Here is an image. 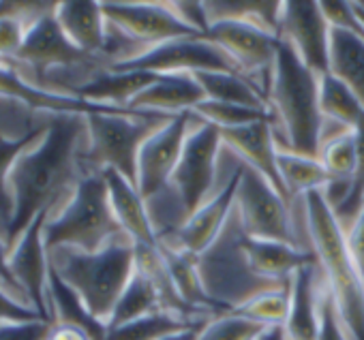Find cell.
<instances>
[{
    "label": "cell",
    "mask_w": 364,
    "mask_h": 340,
    "mask_svg": "<svg viewBox=\"0 0 364 340\" xmlns=\"http://www.w3.org/2000/svg\"><path fill=\"white\" fill-rule=\"evenodd\" d=\"M317 340H351L338 312L336 306L330 297V293L323 287L321 280V297H319V334Z\"/></svg>",
    "instance_id": "obj_39"
},
{
    "label": "cell",
    "mask_w": 364,
    "mask_h": 340,
    "mask_svg": "<svg viewBox=\"0 0 364 340\" xmlns=\"http://www.w3.org/2000/svg\"><path fill=\"white\" fill-rule=\"evenodd\" d=\"M319 5H321V11L332 31L364 39V24H362L353 3H319Z\"/></svg>",
    "instance_id": "obj_38"
},
{
    "label": "cell",
    "mask_w": 364,
    "mask_h": 340,
    "mask_svg": "<svg viewBox=\"0 0 364 340\" xmlns=\"http://www.w3.org/2000/svg\"><path fill=\"white\" fill-rule=\"evenodd\" d=\"M52 325L54 323L46 319L0 323V340H48Z\"/></svg>",
    "instance_id": "obj_40"
},
{
    "label": "cell",
    "mask_w": 364,
    "mask_h": 340,
    "mask_svg": "<svg viewBox=\"0 0 364 340\" xmlns=\"http://www.w3.org/2000/svg\"><path fill=\"white\" fill-rule=\"evenodd\" d=\"M48 340H92V336L77 327V325H69V323H54L50 334H48Z\"/></svg>",
    "instance_id": "obj_44"
},
{
    "label": "cell",
    "mask_w": 364,
    "mask_h": 340,
    "mask_svg": "<svg viewBox=\"0 0 364 340\" xmlns=\"http://www.w3.org/2000/svg\"><path fill=\"white\" fill-rule=\"evenodd\" d=\"M238 178H240V160L236 158V165L225 178H221L215 195L204 206H200L187 219V223L182 225L173 248H182L193 257H200L217 244V240L223 236L234 214Z\"/></svg>",
    "instance_id": "obj_15"
},
{
    "label": "cell",
    "mask_w": 364,
    "mask_h": 340,
    "mask_svg": "<svg viewBox=\"0 0 364 340\" xmlns=\"http://www.w3.org/2000/svg\"><path fill=\"white\" fill-rule=\"evenodd\" d=\"M109 24L120 28L146 50L185 37H198L180 22L169 3H101Z\"/></svg>",
    "instance_id": "obj_13"
},
{
    "label": "cell",
    "mask_w": 364,
    "mask_h": 340,
    "mask_svg": "<svg viewBox=\"0 0 364 340\" xmlns=\"http://www.w3.org/2000/svg\"><path fill=\"white\" fill-rule=\"evenodd\" d=\"M56 20L75 48H80L88 56L101 58L107 31V20L103 16L101 3H58Z\"/></svg>",
    "instance_id": "obj_23"
},
{
    "label": "cell",
    "mask_w": 364,
    "mask_h": 340,
    "mask_svg": "<svg viewBox=\"0 0 364 340\" xmlns=\"http://www.w3.org/2000/svg\"><path fill=\"white\" fill-rule=\"evenodd\" d=\"M48 295H50V306H52V317L54 323H69L86 329L92 340H105L107 325L95 319L88 308L82 304V300L75 295V291L65 285L58 274L50 268V283H48Z\"/></svg>",
    "instance_id": "obj_30"
},
{
    "label": "cell",
    "mask_w": 364,
    "mask_h": 340,
    "mask_svg": "<svg viewBox=\"0 0 364 340\" xmlns=\"http://www.w3.org/2000/svg\"><path fill=\"white\" fill-rule=\"evenodd\" d=\"M202 39L223 50L238 71L253 79L268 99L270 75L281 52V39L277 33L245 22H217L210 24Z\"/></svg>",
    "instance_id": "obj_9"
},
{
    "label": "cell",
    "mask_w": 364,
    "mask_h": 340,
    "mask_svg": "<svg viewBox=\"0 0 364 340\" xmlns=\"http://www.w3.org/2000/svg\"><path fill=\"white\" fill-rule=\"evenodd\" d=\"M163 310H165L163 297H161V291H159L154 278L144 268L137 265L133 278L129 280L127 289L122 291L120 300L116 302V308L107 321V329L133 323L137 319H144V317H150V314H156Z\"/></svg>",
    "instance_id": "obj_26"
},
{
    "label": "cell",
    "mask_w": 364,
    "mask_h": 340,
    "mask_svg": "<svg viewBox=\"0 0 364 340\" xmlns=\"http://www.w3.org/2000/svg\"><path fill=\"white\" fill-rule=\"evenodd\" d=\"M0 94L20 99L26 105L37 107V109L54 111L56 116H90V114H127V111H133V109L97 105V103L84 101L75 94H58L52 90L37 88L35 84L24 82L11 69H0Z\"/></svg>",
    "instance_id": "obj_21"
},
{
    "label": "cell",
    "mask_w": 364,
    "mask_h": 340,
    "mask_svg": "<svg viewBox=\"0 0 364 340\" xmlns=\"http://www.w3.org/2000/svg\"><path fill=\"white\" fill-rule=\"evenodd\" d=\"M50 219V212L39 214L33 225L22 234V238L14 244V251L9 253V268L16 276L18 285L28 295L33 308L46 319L54 323L50 295H48V283H50V253L46 246V223Z\"/></svg>",
    "instance_id": "obj_14"
},
{
    "label": "cell",
    "mask_w": 364,
    "mask_h": 340,
    "mask_svg": "<svg viewBox=\"0 0 364 340\" xmlns=\"http://www.w3.org/2000/svg\"><path fill=\"white\" fill-rule=\"evenodd\" d=\"M242 253L249 270L259 280L274 287H287L300 268L315 261V255L309 248L270 240H251L247 236H242Z\"/></svg>",
    "instance_id": "obj_19"
},
{
    "label": "cell",
    "mask_w": 364,
    "mask_h": 340,
    "mask_svg": "<svg viewBox=\"0 0 364 340\" xmlns=\"http://www.w3.org/2000/svg\"><path fill=\"white\" fill-rule=\"evenodd\" d=\"M289 293H291L289 317L283 327L287 340H317L319 297H321V272L317 259L294 274Z\"/></svg>",
    "instance_id": "obj_22"
},
{
    "label": "cell",
    "mask_w": 364,
    "mask_h": 340,
    "mask_svg": "<svg viewBox=\"0 0 364 340\" xmlns=\"http://www.w3.org/2000/svg\"><path fill=\"white\" fill-rule=\"evenodd\" d=\"M88 137L86 116H56L35 150H26L14 165L9 191L14 214L7 225V240L16 244L33 221L50 212L71 187L82 165V139Z\"/></svg>",
    "instance_id": "obj_1"
},
{
    "label": "cell",
    "mask_w": 364,
    "mask_h": 340,
    "mask_svg": "<svg viewBox=\"0 0 364 340\" xmlns=\"http://www.w3.org/2000/svg\"><path fill=\"white\" fill-rule=\"evenodd\" d=\"M204 101L206 94L196 75H156V79L135 97L129 109L180 116L196 111V107Z\"/></svg>",
    "instance_id": "obj_20"
},
{
    "label": "cell",
    "mask_w": 364,
    "mask_h": 340,
    "mask_svg": "<svg viewBox=\"0 0 364 340\" xmlns=\"http://www.w3.org/2000/svg\"><path fill=\"white\" fill-rule=\"evenodd\" d=\"M18 58L35 67L39 77H43L48 69H80V67H95V65L107 67L101 58L84 54L80 48H75L69 41V37L63 33L56 20V13L31 26Z\"/></svg>",
    "instance_id": "obj_16"
},
{
    "label": "cell",
    "mask_w": 364,
    "mask_h": 340,
    "mask_svg": "<svg viewBox=\"0 0 364 340\" xmlns=\"http://www.w3.org/2000/svg\"><path fill=\"white\" fill-rule=\"evenodd\" d=\"M330 176V182H353L358 176V143L355 133H338L326 137L317 154Z\"/></svg>",
    "instance_id": "obj_33"
},
{
    "label": "cell",
    "mask_w": 364,
    "mask_h": 340,
    "mask_svg": "<svg viewBox=\"0 0 364 340\" xmlns=\"http://www.w3.org/2000/svg\"><path fill=\"white\" fill-rule=\"evenodd\" d=\"M289 285L262 291L253 295L251 300H247L245 304H240L238 308H234L232 312L253 323H259L262 327H285L287 317H289V304H291Z\"/></svg>",
    "instance_id": "obj_34"
},
{
    "label": "cell",
    "mask_w": 364,
    "mask_h": 340,
    "mask_svg": "<svg viewBox=\"0 0 364 340\" xmlns=\"http://www.w3.org/2000/svg\"><path fill=\"white\" fill-rule=\"evenodd\" d=\"M0 289L7 291L9 295H14L18 302H22V304H26V306L33 308L28 295L24 293V289L18 285L16 276L11 274V268H9V251H7V244H3V242H0Z\"/></svg>",
    "instance_id": "obj_42"
},
{
    "label": "cell",
    "mask_w": 364,
    "mask_h": 340,
    "mask_svg": "<svg viewBox=\"0 0 364 340\" xmlns=\"http://www.w3.org/2000/svg\"><path fill=\"white\" fill-rule=\"evenodd\" d=\"M112 71H141L152 75H200V73H240L230 56L202 37L173 39L150 48L135 60L114 65Z\"/></svg>",
    "instance_id": "obj_10"
},
{
    "label": "cell",
    "mask_w": 364,
    "mask_h": 340,
    "mask_svg": "<svg viewBox=\"0 0 364 340\" xmlns=\"http://www.w3.org/2000/svg\"><path fill=\"white\" fill-rule=\"evenodd\" d=\"M309 251L351 340H364V280L347 248V236L321 193L300 199Z\"/></svg>",
    "instance_id": "obj_2"
},
{
    "label": "cell",
    "mask_w": 364,
    "mask_h": 340,
    "mask_svg": "<svg viewBox=\"0 0 364 340\" xmlns=\"http://www.w3.org/2000/svg\"><path fill=\"white\" fill-rule=\"evenodd\" d=\"M206 323H208V321L198 323V325H191V327H187V329L173 331V334H169V336H165V338H161V340H198V338H200V331L204 329Z\"/></svg>",
    "instance_id": "obj_45"
},
{
    "label": "cell",
    "mask_w": 364,
    "mask_h": 340,
    "mask_svg": "<svg viewBox=\"0 0 364 340\" xmlns=\"http://www.w3.org/2000/svg\"><path fill=\"white\" fill-rule=\"evenodd\" d=\"M103 178L107 182L109 204L122 234L135 244L137 251L156 248L159 246L156 231L148 212V204L139 193V189L133 182H129L124 176L112 172V169H105Z\"/></svg>",
    "instance_id": "obj_18"
},
{
    "label": "cell",
    "mask_w": 364,
    "mask_h": 340,
    "mask_svg": "<svg viewBox=\"0 0 364 340\" xmlns=\"http://www.w3.org/2000/svg\"><path fill=\"white\" fill-rule=\"evenodd\" d=\"M156 75L152 73H141V71H99L92 75L84 86L77 88V97L97 105H107V107H118V109H129V105L135 101L139 92H144Z\"/></svg>",
    "instance_id": "obj_24"
},
{
    "label": "cell",
    "mask_w": 364,
    "mask_h": 340,
    "mask_svg": "<svg viewBox=\"0 0 364 340\" xmlns=\"http://www.w3.org/2000/svg\"><path fill=\"white\" fill-rule=\"evenodd\" d=\"M345 236H347V248L351 253V259L364 280V210L360 212L355 223L345 231Z\"/></svg>",
    "instance_id": "obj_43"
},
{
    "label": "cell",
    "mask_w": 364,
    "mask_h": 340,
    "mask_svg": "<svg viewBox=\"0 0 364 340\" xmlns=\"http://www.w3.org/2000/svg\"><path fill=\"white\" fill-rule=\"evenodd\" d=\"M50 268L69 285L88 312L107 325L116 302L137 270V248L129 238L116 240L97 253L77 248H54Z\"/></svg>",
    "instance_id": "obj_4"
},
{
    "label": "cell",
    "mask_w": 364,
    "mask_h": 340,
    "mask_svg": "<svg viewBox=\"0 0 364 340\" xmlns=\"http://www.w3.org/2000/svg\"><path fill=\"white\" fill-rule=\"evenodd\" d=\"M277 165L283 191L289 202L302 199L311 193H323L330 185V176L319 158L279 150Z\"/></svg>",
    "instance_id": "obj_25"
},
{
    "label": "cell",
    "mask_w": 364,
    "mask_h": 340,
    "mask_svg": "<svg viewBox=\"0 0 364 340\" xmlns=\"http://www.w3.org/2000/svg\"><path fill=\"white\" fill-rule=\"evenodd\" d=\"M173 116L127 111V114H90L86 116V146L82 150V165L90 172H112L124 176L135 185L137 158L146 139Z\"/></svg>",
    "instance_id": "obj_6"
},
{
    "label": "cell",
    "mask_w": 364,
    "mask_h": 340,
    "mask_svg": "<svg viewBox=\"0 0 364 340\" xmlns=\"http://www.w3.org/2000/svg\"><path fill=\"white\" fill-rule=\"evenodd\" d=\"M193 114L200 120L217 126L219 131L238 128V126H247V124L262 122V120H272L270 111L253 109V107H245V105H232V103H217V101L200 103Z\"/></svg>",
    "instance_id": "obj_36"
},
{
    "label": "cell",
    "mask_w": 364,
    "mask_h": 340,
    "mask_svg": "<svg viewBox=\"0 0 364 340\" xmlns=\"http://www.w3.org/2000/svg\"><path fill=\"white\" fill-rule=\"evenodd\" d=\"M46 131L48 128H37L20 139H7L5 135H0V214H3L7 221H11V214H14V199H11V191H9L11 169H14L16 160L33 143H39L43 139Z\"/></svg>",
    "instance_id": "obj_35"
},
{
    "label": "cell",
    "mask_w": 364,
    "mask_h": 340,
    "mask_svg": "<svg viewBox=\"0 0 364 340\" xmlns=\"http://www.w3.org/2000/svg\"><path fill=\"white\" fill-rule=\"evenodd\" d=\"M221 139H223V148L232 156H236L245 167L253 169L262 178H266L287 199L279 178V165H277L279 146L274 139L272 120H262L238 128H225L221 131Z\"/></svg>",
    "instance_id": "obj_17"
},
{
    "label": "cell",
    "mask_w": 364,
    "mask_h": 340,
    "mask_svg": "<svg viewBox=\"0 0 364 340\" xmlns=\"http://www.w3.org/2000/svg\"><path fill=\"white\" fill-rule=\"evenodd\" d=\"M43 319L35 308L18 302L14 295L0 289V323H9V321H35Z\"/></svg>",
    "instance_id": "obj_41"
},
{
    "label": "cell",
    "mask_w": 364,
    "mask_h": 340,
    "mask_svg": "<svg viewBox=\"0 0 364 340\" xmlns=\"http://www.w3.org/2000/svg\"><path fill=\"white\" fill-rule=\"evenodd\" d=\"M196 77L204 88L206 101L232 103V105H245V107L270 111L264 90L242 73L217 71V73H200Z\"/></svg>",
    "instance_id": "obj_27"
},
{
    "label": "cell",
    "mask_w": 364,
    "mask_h": 340,
    "mask_svg": "<svg viewBox=\"0 0 364 340\" xmlns=\"http://www.w3.org/2000/svg\"><path fill=\"white\" fill-rule=\"evenodd\" d=\"M234 214L242 234L251 240H270L300 246L294 227L291 204L266 178L242 163Z\"/></svg>",
    "instance_id": "obj_8"
},
{
    "label": "cell",
    "mask_w": 364,
    "mask_h": 340,
    "mask_svg": "<svg viewBox=\"0 0 364 340\" xmlns=\"http://www.w3.org/2000/svg\"><path fill=\"white\" fill-rule=\"evenodd\" d=\"M319 109L323 122L345 131H355L364 120V107L360 99L330 73L319 77Z\"/></svg>",
    "instance_id": "obj_28"
},
{
    "label": "cell",
    "mask_w": 364,
    "mask_h": 340,
    "mask_svg": "<svg viewBox=\"0 0 364 340\" xmlns=\"http://www.w3.org/2000/svg\"><path fill=\"white\" fill-rule=\"evenodd\" d=\"M330 75L341 79L364 107V39L332 31Z\"/></svg>",
    "instance_id": "obj_29"
},
{
    "label": "cell",
    "mask_w": 364,
    "mask_h": 340,
    "mask_svg": "<svg viewBox=\"0 0 364 340\" xmlns=\"http://www.w3.org/2000/svg\"><path fill=\"white\" fill-rule=\"evenodd\" d=\"M43 238L48 251L77 248L84 253H97L127 238L114 216L103 172H88L75 182L67 206L48 219Z\"/></svg>",
    "instance_id": "obj_5"
},
{
    "label": "cell",
    "mask_w": 364,
    "mask_h": 340,
    "mask_svg": "<svg viewBox=\"0 0 364 340\" xmlns=\"http://www.w3.org/2000/svg\"><path fill=\"white\" fill-rule=\"evenodd\" d=\"M264 329L268 327H262L259 323H253L230 310L213 317L200 331L198 340H259Z\"/></svg>",
    "instance_id": "obj_37"
},
{
    "label": "cell",
    "mask_w": 364,
    "mask_h": 340,
    "mask_svg": "<svg viewBox=\"0 0 364 340\" xmlns=\"http://www.w3.org/2000/svg\"><path fill=\"white\" fill-rule=\"evenodd\" d=\"M279 39L315 75L330 73L332 28L319 3H283Z\"/></svg>",
    "instance_id": "obj_12"
},
{
    "label": "cell",
    "mask_w": 364,
    "mask_h": 340,
    "mask_svg": "<svg viewBox=\"0 0 364 340\" xmlns=\"http://www.w3.org/2000/svg\"><path fill=\"white\" fill-rule=\"evenodd\" d=\"M7 62H9L7 58H3V56H0V69H7Z\"/></svg>",
    "instance_id": "obj_47"
},
{
    "label": "cell",
    "mask_w": 364,
    "mask_h": 340,
    "mask_svg": "<svg viewBox=\"0 0 364 340\" xmlns=\"http://www.w3.org/2000/svg\"><path fill=\"white\" fill-rule=\"evenodd\" d=\"M196 114H180L169 118L161 128H156L139 150L135 187L144 199H152L169 189L173 169L185 150L187 137L196 126Z\"/></svg>",
    "instance_id": "obj_11"
},
{
    "label": "cell",
    "mask_w": 364,
    "mask_h": 340,
    "mask_svg": "<svg viewBox=\"0 0 364 340\" xmlns=\"http://www.w3.org/2000/svg\"><path fill=\"white\" fill-rule=\"evenodd\" d=\"M259 340H287V334L283 327H268V329H264Z\"/></svg>",
    "instance_id": "obj_46"
},
{
    "label": "cell",
    "mask_w": 364,
    "mask_h": 340,
    "mask_svg": "<svg viewBox=\"0 0 364 340\" xmlns=\"http://www.w3.org/2000/svg\"><path fill=\"white\" fill-rule=\"evenodd\" d=\"M210 24L217 22H245L279 35L283 3H259V0H213L206 3Z\"/></svg>",
    "instance_id": "obj_31"
},
{
    "label": "cell",
    "mask_w": 364,
    "mask_h": 340,
    "mask_svg": "<svg viewBox=\"0 0 364 340\" xmlns=\"http://www.w3.org/2000/svg\"><path fill=\"white\" fill-rule=\"evenodd\" d=\"M221 163H223L221 131L198 118L169 182V191L178 199L187 219L200 206H204L219 189Z\"/></svg>",
    "instance_id": "obj_7"
},
{
    "label": "cell",
    "mask_w": 364,
    "mask_h": 340,
    "mask_svg": "<svg viewBox=\"0 0 364 340\" xmlns=\"http://www.w3.org/2000/svg\"><path fill=\"white\" fill-rule=\"evenodd\" d=\"M204 321H210V319H187L176 312L163 310V312L137 319V321L120 325V327H109L105 334V340H161L173 331L187 329V327L204 323Z\"/></svg>",
    "instance_id": "obj_32"
},
{
    "label": "cell",
    "mask_w": 364,
    "mask_h": 340,
    "mask_svg": "<svg viewBox=\"0 0 364 340\" xmlns=\"http://www.w3.org/2000/svg\"><path fill=\"white\" fill-rule=\"evenodd\" d=\"M268 109L279 150L317 158L323 131L319 75L283 43L268 84Z\"/></svg>",
    "instance_id": "obj_3"
}]
</instances>
